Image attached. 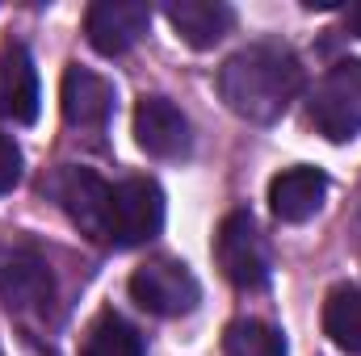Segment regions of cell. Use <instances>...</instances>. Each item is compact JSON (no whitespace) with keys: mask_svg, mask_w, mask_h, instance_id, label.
<instances>
[{"mask_svg":"<svg viewBox=\"0 0 361 356\" xmlns=\"http://www.w3.org/2000/svg\"><path fill=\"white\" fill-rule=\"evenodd\" d=\"M302 92V63L286 42H248L219 68V96L244 122L269 126Z\"/></svg>","mask_w":361,"mask_h":356,"instance_id":"1","label":"cell"},{"mask_svg":"<svg viewBox=\"0 0 361 356\" xmlns=\"http://www.w3.org/2000/svg\"><path fill=\"white\" fill-rule=\"evenodd\" d=\"M311 126L328 143H349L361 134V59H341L324 72L307 101Z\"/></svg>","mask_w":361,"mask_h":356,"instance_id":"2","label":"cell"},{"mask_svg":"<svg viewBox=\"0 0 361 356\" xmlns=\"http://www.w3.org/2000/svg\"><path fill=\"white\" fill-rule=\"evenodd\" d=\"M214 260L223 268V276L235 285V289H265L269 281V243L257 227V218L248 210H235L219 222V235H214Z\"/></svg>","mask_w":361,"mask_h":356,"instance_id":"3","label":"cell"},{"mask_svg":"<svg viewBox=\"0 0 361 356\" xmlns=\"http://www.w3.org/2000/svg\"><path fill=\"white\" fill-rule=\"evenodd\" d=\"M164 227V193L147 177H130L114 184V210H109V248H139L156 239Z\"/></svg>","mask_w":361,"mask_h":356,"instance_id":"4","label":"cell"},{"mask_svg":"<svg viewBox=\"0 0 361 356\" xmlns=\"http://www.w3.org/2000/svg\"><path fill=\"white\" fill-rule=\"evenodd\" d=\"M47 193L63 205V214L89 235V239H101L109 243V210H114V184L97 177L92 168H59Z\"/></svg>","mask_w":361,"mask_h":356,"instance_id":"5","label":"cell"},{"mask_svg":"<svg viewBox=\"0 0 361 356\" xmlns=\"http://www.w3.org/2000/svg\"><path fill=\"white\" fill-rule=\"evenodd\" d=\"M130 298L156 319H180V314L197 310L202 285L180 260H147L130 276Z\"/></svg>","mask_w":361,"mask_h":356,"instance_id":"6","label":"cell"},{"mask_svg":"<svg viewBox=\"0 0 361 356\" xmlns=\"http://www.w3.org/2000/svg\"><path fill=\"white\" fill-rule=\"evenodd\" d=\"M0 302L8 310H47L55 302V276L38 248L0 239Z\"/></svg>","mask_w":361,"mask_h":356,"instance_id":"7","label":"cell"},{"mask_svg":"<svg viewBox=\"0 0 361 356\" xmlns=\"http://www.w3.org/2000/svg\"><path fill=\"white\" fill-rule=\"evenodd\" d=\"M135 143L152 160H185L193 151L189 117L180 113L169 96H143L135 105Z\"/></svg>","mask_w":361,"mask_h":356,"instance_id":"8","label":"cell"},{"mask_svg":"<svg viewBox=\"0 0 361 356\" xmlns=\"http://www.w3.org/2000/svg\"><path fill=\"white\" fill-rule=\"evenodd\" d=\"M152 25V8L143 0H97L85 13V34L92 51L101 55H126Z\"/></svg>","mask_w":361,"mask_h":356,"instance_id":"9","label":"cell"},{"mask_svg":"<svg viewBox=\"0 0 361 356\" xmlns=\"http://www.w3.org/2000/svg\"><path fill=\"white\" fill-rule=\"evenodd\" d=\"M38 68L30 59V46L8 38L0 46V113L8 122L30 126L38 117Z\"/></svg>","mask_w":361,"mask_h":356,"instance_id":"10","label":"cell"},{"mask_svg":"<svg viewBox=\"0 0 361 356\" xmlns=\"http://www.w3.org/2000/svg\"><path fill=\"white\" fill-rule=\"evenodd\" d=\"M59 105H63L68 126H76V130H105L109 117H114V84L76 63V68L63 72Z\"/></svg>","mask_w":361,"mask_h":356,"instance_id":"11","label":"cell"},{"mask_svg":"<svg viewBox=\"0 0 361 356\" xmlns=\"http://www.w3.org/2000/svg\"><path fill=\"white\" fill-rule=\"evenodd\" d=\"M328 197V177L319 168H286L281 177L269 180V210L277 222H307L324 210Z\"/></svg>","mask_w":361,"mask_h":356,"instance_id":"12","label":"cell"},{"mask_svg":"<svg viewBox=\"0 0 361 356\" xmlns=\"http://www.w3.org/2000/svg\"><path fill=\"white\" fill-rule=\"evenodd\" d=\"M164 17L173 21V30L193 51L219 46L231 34V25H235V8L223 4V0H169Z\"/></svg>","mask_w":361,"mask_h":356,"instance_id":"13","label":"cell"},{"mask_svg":"<svg viewBox=\"0 0 361 356\" xmlns=\"http://www.w3.org/2000/svg\"><path fill=\"white\" fill-rule=\"evenodd\" d=\"M324 336L349 356H361V289L336 285L324 302Z\"/></svg>","mask_w":361,"mask_h":356,"instance_id":"14","label":"cell"},{"mask_svg":"<svg viewBox=\"0 0 361 356\" xmlns=\"http://www.w3.org/2000/svg\"><path fill=\"white\" fill-rule=\"evenodd\" d=\"M80 356H147V348H143V336L122 314L105 310L89 331H85Z\"/></svg>","mask_w":361,"mask_h":356,"instance_id":"15","label":"cell"},{"mask_svg":"<svg viewBox=\"0 0 361 356\" xmlns=\"http://www.w3.org/2000/svg\"><path fill=\"white\" fill-rule=\"evenodd\" d=\"M223 348H227V356H286V340L261 319H235L227 327Z\"/></svg>","mask_w":361,"mask_h":356,"instance_id":"16","label":"cell"},{"mask_svg":"<svg viewBox=\"0 0 361 356\" xmlns=\"http://www.w3.org/2000/svg\"><path fill=\"white\" fill-rule=\"evenodd\" d=\"M17 184H21V147L8 134H0V197L13 193Z\"/></svg>","mask_w":361,"mask_h":356,"instance_id":"17","label":"cell"},{"mask_svg":"<svg viewBox=\"0 0 361 356\" xmlns=\"http://www.w3.org/2000/svg\"><path fill=\"white\" fill-rule=\"evenodd\" d=\"M345 25L361 38V4H349V8H345Z\"/></svg>","mask_w":361,"mask_h":356,"instance_id":"18","label":"cell"},{"mask_svg":"<svg viewBox=\"0 0 361 356\" xmlns=\"http://www.w3.org/2000/svg\"><path fill=\"white\" fill-rule=\"evenodd\" d=\"M357 239H361V222H357Z\"/></svg>","mask_w":361,"mask_h":356,"instance_id":"19","label":"cell"}]
</instances>
